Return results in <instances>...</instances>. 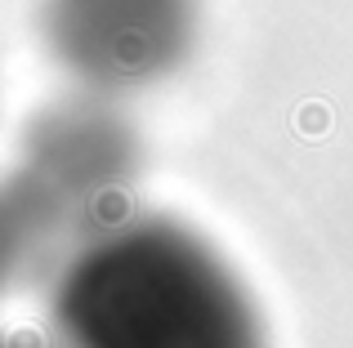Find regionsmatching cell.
Wrapping results in <instances>:
<instances>
[{
	"label": "cell",
	"instance_id": "obj_2",
	"mask_svg": "<svg viewBox=\"0 0 353 348\" xmlns=\"http://www.w3.org/2000/svg\"><path fill=\"white\" fill-rule=\"evenodd\" d=\"M14 166L50 197L81 241L125 215L130 183L139 174V139L103 98H72L45 107L27 125Z\"/></svg>",
	"mask_w": 353,
	"mask_h": 348
},
{
	"label": "cell",
	"instance_id": "obj_5",
	"mask_svg": "<svg viewBox=\"0 0 353 348\" xmlns=\"http://www.w3.org/2000/svg\"><path fill=\"white\" fill-rule=\"evenodd\" d=\"M0 348H36V344H23V340H0Z\"/></svg>",
	"mask_w": 353,
	"mask_h": 348
},
{
	"label": "cell",
	"instance_id": "obj_4",
	"mask_svg": "<svg viewBox=\"0 0 353 348\" xmlns=\"http://www.w3.org/2000/svg\"><path fill=\"white\" fill-rule=\"evenodd\" d=\"M68 237L72 228L63 224V215L50 206V197L23 170L9 166L0 174V299L14 286H23L45 263V254Z\"/></svg>",
	"mask_w": 353,
	"mask_h": 348
},
{
	"label": "cell",
	"instance_id": "obj_1",
	"mask_svg": "<svg viewBox=\"0 0 353 348\" xmlns=\"http://www.w3.org/2000/svg\"><path fill=\"white\" fill-rule=\"evenodd\" d=\"M50 326L59 348H268L241 277L161 215H121L72 241Z\"/></svg>",
	"mask_w": 353,
	"mask_h": 348
},
{
	"label": "cell",
	"instance_id": "obj_3",
	"mask_svg": "<svg viewBox=\"0 0 353 348\" xmlns=\"http://www.w3.org/2000/svg\"><path fill=\"white\" fill-rule=\"evenodd\" d=\"M197 32L192 0H50L45 41L90 94H125L183 63Z\"/></svg>",
	"mask_w": 353,
	"mask_h": 348
}]
</instances>
